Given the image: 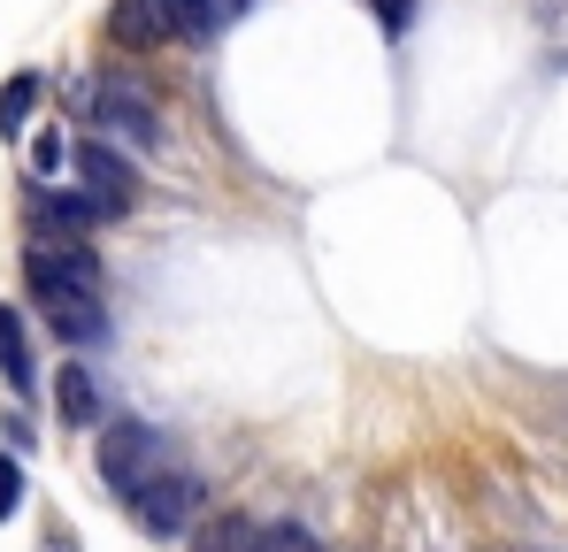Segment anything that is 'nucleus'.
I'll return each instance as SVG.
<instances>
[{
  "label": "nucleus",
  "mask_w": 568,
  "mask_h": 552,
  "mask_svg": "<svg viewBox=\"0 0 568 552\" xmlns=\"http://www.w3.org/2000/svg\"><path fill=\"white\" fill-rule=\"evenodd\" d=\"M54 407H62L70 430H93V422H100V384H93V368H85V361H70L62 376H54Z\"/></svg>",
  "instance_id": "obj_8"
},
{
  "label": "nucleus",
  "mask_w": 568,
  "mask_h": 552,
  "mask_svg": "<svg viewBox=\"0 0 568 552\" xmlns=\"http://www.w3.org/2000/svg\"><path fill=\"white\" fill-rule=\"evenodd\" d=\"M162 468H178V460H170V438H162L154 422H131V415H123V422L100 430V476H108L115 499H131V491H139L146 476H162Z\"/></svg>",
  "instance_id": "obj_2"
},
{
  "label": "nucleus",
  "mask_w": 568,
  "mask_h": 552,
  "mask_svg": "<svg viewBox=\"0 0 568 552\" xmlns=\"http://www.w3.org/2000/svg\"><path fill=\"white\" fill-rule=\"evenodd\" d=\"M47 323H54V338H70V346H108V315H100L93 292H78V299H47Z\"/></svg>",
  "instance_id": "obj_7"
},
{
  "label": "nucleus",
  "mask_w": 568,
  "mask_h": 552,
  "mask_svg": "<svg viewBox=\"0 0 568 552\" xmlns=\"http://www.w3.org/2000/svg\"><path fill=\"white\" fill-rule=\"evenodd\" d=\"M47 552H78V538H70V530H54V538H47Z\"/></svg>",
  "instance_id": "obj_17"
},
{
  "label": "nucleus",
  "mask_w": 568,
  "mask_h": 552,
  "mask_svg": "<svg viewBox=\"0 0 568 552\" xmlns=\"http://www.w3.org/2000/svg\"><path fill=\"white\" fill-rule=\"evenodd\" d=\"M16 507H23V468H16V460L0 453V522H8Z\"/></svg>",
  "instance_id": "obj_15"
},
{
  "label": "nucleus",
  "mask_w": 568,
  "mask_h": 552,
  "mask_svg": "<svg viewBox=\"0 0 568 552\" xmlns=\"http://www.w3.org/2000/svg\"><path fill=\"white\" fill-rule=\"evenodd\" d=\"M62 154H70V139H62V131H39V146H31V177L47 184L54 170H62Z\"/></svg>",
  "instance_id": "obj_14"
},
{
  "label": "nucleus",
  "mask_w": 568,
  "mask_h": 552,
  "mask_svg": "<svg viewBox=\"0 0 568 552\" xmlns=\"http://www.w3.org/2000/svg\"><path fill=\"white\" fill-rule=\"evenodd\" d=\"M78 177H85L78 192L93 200L100 215H123V207L139 200V177H131V162H123L108 139H85V146H78Z\"/></svg>",
  "instance_id": "obj_4"
},
{
  "label": "nucleus",
  "mask_w": 568,
  "mask_h": 552,
  "mask_svg": "<svg viewBox=\"0 0 568 552\" xmlns=\"http://www.w3.org/2000/svg\"><path fill=\"white\" fill-rule=\"evenodd\" d=\"M123 507L139 514V530H146V538H185L192 514H200V476H185V468H162V476H146V483H139Z\"/></svg>",
  "instance_id": "obj_3"
},
{
  "label": "nucleus",
  "mask_w": 568,
  "mask_h": 552,
  "mask_svg": "<svg viewBox=\"0 0 568 552\" xmlns=\"http://www.w3.org/2000/svg\"><path fill=\"white\" fill-rule=\"evenodd\" d=\"M254 0H170V23H178V39H215L223 23H239Z\"/></svg>",
  "instance_id": "obj_10"
},
{
  "label": "nucleus",
  "mask_w": 568,
  "mask_h": 552,
  "mask_svg": "<svg viewBox=\"0 0 568 552\" xmlns=\"http://www.w3.org/2000/svg\"><path fill=\"white\" fill-rule=\"evenodd\" d=\"M262 552H331V545H323L307 522H270V530H262Z\"/></svg>",
  "instance_id": "obj_13"
},
{
  "label": "nucleus",
  "mask_w": 568,
  "mask_h": 552,
  "mask_svg": "<svg viewBox=\"0 0 568 552\" xmlns=\"http://www.w3.org/2000/svg\"><path fill=\"white\" fill-rule=\"evenodd\" d=\"M108 39H115V47H139V54H146V47H170V39H178L170 0H115V8H108Z\"/></svg>",
  "instance_id": "obj_6"
},
{
  "label": "nucleus",
  "mask_w": 568,
  "mask_h": 552,
  "mask_svg": "<svg viewBox=\"0 0 568 552\" xmlns=\"http://www.w3.org/2000/svg\"><path fill=\"white\" fill-rule=\"evenodd\" d=\"M369 8H377V23H384V31H407L423 0H369Z\"/></svg>",
  "instance_id": "obj_16"
},
{
  "label": "nucleus",
  "mask_w": 568,
  "mask_h": 552,
  "mask_svg": "<svg viewBox=\"0 0 568 552\" xmlns=\"http://www.w3.org/2000/svg\"><path fill=\"white\" fill-rule=\"evenodd\" d=\"M0 376H8V391H31L39 384V361H31V338H23V315L16 307H0Z\"/></svg>",
  "instance_id": "obj_11"
},
{
  "label": "nucleus",
  "mask_w": 568,
  "mask_h": 552,
  "mask_svg": "<svg viewBox=\"0 0 568 552\" xmlns=\"http://www.w3.org/2000/svg\"><path fill=\"white\" fill-rule=\"evenodd\" d=\"M39 70H23V78H8L0 85V139H23L31 131V108H39Z\"/></svg>",
  "instance_id": "obj_12"
},
{
  "label": "nucleus",
  "mask_w": 568,
  "mask_h": 552,
  "mask_svg": "<svg viewBox=\"0 0 568 552\" xmlns=\"http://www.w3.org/2000/svg\"><path fill=\"white\" fill-rule=\"evenodd\" d=\"M70 100H78V115L93 123L108 146H162V108H154V92L139 85L131 70L78 78V85H70Z\"/></svg>",
  "instance_id": "obj_1"
},
{
  "label": "nucleus",
  "mask_w": 568,
  "mask_h": 552,
  "mask_svg": "<svg viewBox=\"0 0 568 552\" xmlns=\"http://www.w3.org/2000/svg\"><path fill=\"white\" fill-rule=\"evenodd\" d=\"M192 552H262V530H254V514L223 507V514H207V522L192 530Z\"/></svg>",
  "instance_id": "obj_9"
},
{
  "label": "nucleus",
  "mask_w": 568,
  "mask_h": 552,
  "mask_svg": "<svg viewBox=\"0 0 568 552\" xmlns=\"http://www.w3.org/2000/svg\"><path fill=\"white\" fill-rule=\"evenodd\" d=\"M93 223H108L85 192H54V184H31V238H85Z\"/></svg>",
  "instance_id": "obj_5"
}]
</instances>
